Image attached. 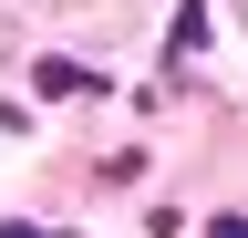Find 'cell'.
Returning <instances> with one entry per match:
<instances>
[{
	"label": "cell",
	"mask_w": 248,
	"mask_h": 238,
	"mask_svg": "<svg viewBox=\"0 0 248 238\" xmlns=\"http://www.w3.org/2000/svg\"><path fill=\"white\" fill-rule=\"evenodd\" d=\"M207 238H248V218H238V207H217V218H207Z\"/></svg>",
	"instance_id": "7a4b0ae2"
},
{
	"label": "cell",
	"mask_w": 248,
	"mask_h": 238,
	"mask_svg": "<svg viewBox=\"0 0 248 238\" xmlns=\"http://www.w3.org/2000/svg\"><path fill=\"white\" fill-rule=\"evenodd\" d=\"M0 238H73V228H21V218H0Z\"/></svg>",
	"instance_id": "3957f363"
},
{
	"label": "cell",
	"mask_w": 248,
	"mask_h": 238,
	"mask_svg": "<svg viewBox=\"0 0 248 238\" xmlns=\"http://www.w3.org/2000/svg\"><path fill=\"white\" fill-rule=\"evenodd\" d=\"M31 83H42L52 104H73V94H104V73H83V63H52V52L31 63Z\"/></svg>",
	"instance_id": "6da1fadb"
}]
</instances>
